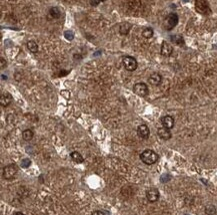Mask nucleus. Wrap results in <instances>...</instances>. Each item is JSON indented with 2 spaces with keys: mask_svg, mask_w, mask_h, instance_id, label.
I'll return each instance as SVG.
<instances>
[{
  "mask_svg": "<svg viewBox=\"0 0 217 215\" xmlns=\"http://www.w3.org/2000/svg\"><path fill=\"white\" fill-rule=\"evenodd\" d=\"M140 160H142L143 163L147 165H154L155 162L158 160V155L152 150H145L143 152H141Z\"/></svg>",
  "mask_w": 217,
  "mask_h": 215,
  "instance_id": "nucleus-1",
  "label": "nucleus"
},
{
  "mask_svg": "<svg viewBox=\"0 0 217 215\" xmlns=\"http://www.w3.org/2000/svg\"><path fill=\"white\" fill-rule=\"evenodd\" d=\"M92 215H105L103 211H100V210H96V211H93Z\"/></svg>",
  "mask_w": 217,
  "mask_h": 215,
  "instance_id": "nucleus-25",
  "label": "nucleus"
},
{
  "mask_svg": "<svg viewBox=\"0 0 217 215\" xmlns=\"http://www.w3.org/2000/svg\"><path fill=\"white\" fill-rule=\"evenodd\" d=\"M49 15L52 18H59L61 16V11H60V9L58 7H52L49 10Z\"/></svg>",
  "mask_w": 217,
  "mask_h": 215,
  "instance_id": "nucleus-17",
  "label": "nucleus"
},
{
  "mask_svg": "<svg viewBox=\"0 0 217 215\" xmlns=\"http://www.w3.org/2000/svg\"><path fill=\"white\" fill-rule=\"evenodd\" d=\"M161 124H162L163 127L171 130L174 127V119L171 116H164L161 117Z\"/></svg>",
  "mask_w": 217,
  "mask_h": 215,
  "instance_id": "nucleus-8",
  "label": "nucleus"
},
{
  "mask_svg": "<svg viewBox=\"0 0 217 215\" xmlns=\"http://www.w3.org/2000/svg\"><path fill=\"white\" fill-rule=\"evenodd\" d=\"M1 62H2V65H1V68L3 69V68H4V59H3V58H1Z\"/></svg>",
  "mask_w": 217,
  "mask_h": 215,
  "instance_id": "nucleus-26",
  "label": "nucleus"
},
{
  "mask_svg": "<svg viewBox=\"0 0 217 215\" xmlns=\"http://www.w3.org/2000/svg\"><path fill=\"white\" fill-rule=\"evenodd\" d=\"M195 9L198 13L202 14V15H209L211 13L209 4L207 1H205V0H196Z\"/></svg>",
  "mask_w": 217,
  "mask_h": 215,
  "instance_id": "nucleus-3",
  "label": "nucleus"
},
{
  "mask_svg": "<svg viewBox=\"0 0 217 215\" xmlns=\"http://www.w3.org/2000/svg\"><path fill=\"white\" fill-rule=\"evenodd\" d=\"M12 102V96L10 95L9 93H3L1 95V99H0V104H1L2 107H7L11 104Z\"/></svg>",
  "mask_w": 217,
  "mask_h": 215,
  "instance_id": "nucleus-13",
  "label": "nucleus"
},
{
  "mask_svg": "<svg viewBox=\"0 0 217 215\" xmlns=\"http://www.w3.org/2000/svg\"><path fill=\"white\" fill-rule=\"evenodd\" d=\"M183 1H185V2H187V1H188V0H183Z\"/></svg>",
  "mask_w": 217,
  "mask_h": 215,
  "instance_id": "nucleus-28",
  "label": "nucleus"
},
{
  "mask_svg": "<svg viewBox=\"0 0 217 215\" xmlns=\"http://www.w3.org/2000/svg\"><path fill=\"white\" fill-rule=\"evenodd\" d=\"M142 36L146 39H149L153 36V29L152 28H145L142 31Z\"/></svg>",
  "mask_w": 217,
  "mask_h": 215,
  "instance_id": "nucleus-20",
  "label": "nucleus"
},
{
  "mask_svg": "<svg viewBox=\"0 0 217 215\" xmlns=\"http://www.w3.org/2000/svg\"><path fill=\"white\" fill-rule=\"evenodd\" d=\"M205 213L208 215H214L216 213V208L213 205H208L205 208Z\"/></svg>",
  "mask_w": 217,
  "mask_h": 215,
  "instance_id": "nucleus-21",
  "label": "nucleus"
},
{
  "mask_svg": "<svg viewBox=\"0 0 217 215\" xmlns=\"http://www.w3.org/2000/svg\"><path fill=\"white\" fill-rule=\"evenodd\" d=\"M122 64L124 66V68L129 71V72H133L137 69V61L135 58L131 57V56H125L122 59Z\"/></svg>",
  "mask_w": 217,
  "mask_h": 215,
  "instance_id": "nucleus-4",
  "label": "nucleus"
},
{
  "mask_svg": "<svg viewBox=\"0 0 217 215\" xmlns=\"http://www.w3.org/2000/svg\"><path fill=\"white\" fill-rule=\"evenodd\" d=\"M178 15L176 13H170L167 17L165 18L164 20V24H163V27L166 31H170L172 30L176 25L178 23Z\"/></svg>",
  "mask_w": 217,
  "mask_h": 215,
  "instance_id": "nucleus-2",
  "label": "nucleus"
},
{
  "mask_svg": "<svg viewBox=\"0 0 217 215\" xmlns=\"http://www.w3.org/2000/svg\"><path fill=\"white\" fill-rule=\"evenodd\" d=\"M171 41L176 44V45H178V46H183L184 45V40L183 38L181 37V36L179 35H173V36H171Z\"/></svg>",
  "mask_w": 217,
  "mask_h": 215,
  "instance_id": "nucleus-18",
  "label": "nucleus"
},
{
  "mask_svg": "<svg viewBox=\"0 0 217 215\" xmlns=\"http://www.w3.org/2000/svg\"><path fill=\"white\" fill-rule=\"evenodd\" d=\"M131 29V25L127 22H123L120 24V27H119V32L121 35H126L128 34L129 30Z\"/></svg>",
  "mask_w": 217,
  "mask_h": 215,
  "instance_id": "nucleus-14",
  "label": "nucleus"
},
{
  "mask_svg": "<svg viewBox=\"0 0 217 215\" xmlns=\"http://www.w3.org/2000/svg\"><path fill=\"white\" fill-rule=\"evenodd\" d=\"M101 1H106V0H101Z\"/></svg>",
  "mask_w": 217,
  "mask_h": 215,
  "instance_id": "nucleus-29",
  "label": "nucleus"
},
{
  "mask_svg": "<svg viewBox=\"0 0 217 215\" xmlns=\"http://www.w3.org/2000/svg\"><path fill=\"white\" fill-rule=\"evenodd\" d=\"M27 48L30 52L32 53H37L38 52V45L35 41H28L27 42Z\"/></svg>",
  "mask_w": 217,
  "mask_h": 215,
  "instance_id": "nucleus-15",
  "label": "nucleus"
},
{
  "mask_svg": "<svg viewBox=\"0 0 217 215\" xmlns=\"http://www.w3.org/2000/svg\"><path fill=\"white\" fill-rule=\"evenodd\" d=\"M100 2H101V0H90V4H91V6H97Z\"/></svg>",
  "mask_w": 217,
  "mask_h": 215,
  "instance_id": "nucleus-24",
  "label": "nucleus"
},
{
  "mask_svg": "<svg viewBox=\"0 0 217 215\" xmlns=\"http://www.w3.org/2000/svg\"><path fill=\"white\" fill-rule=\"evenodd\" d=\"M30 160H28V158H25V160H22V162H21V166L22 167H24V168H26V167H28L29 165H30Z\"/></svg>",
  "mask_w": 217,
  "mask_h": 215,
  "instance_id": "nucleus-23",
  "label": "nucleus"
},
{
  "mask_svg": "<svg viewBox=\"0 0 217 215\" xmlns=\"http://www.w3.org/2000/svg\"><path fill=\"white\" fill-rule=\"evenodd\" d=\"M13 215H24L23 213H21V212H15Z\"/></svg>",
  "mask_w": 217,
  "mask_h": 215,
  "instance_id": "nucleus-27",
  "label": "nucleus"
},
{
  "mask_svg": "<svg viewBox=\"0 0 217 215\" xmlns=\"http://www.w3.org/2000/svg\"><path fill=\"white\" fill-rule=\"evenodd\" d=\"M137 134L138 136L141 137V139H148V136L150 135V131H149V127L146 126V125H140L137 127Z\"/></svg>",
  "mask_w": 217,
  "mask_h": 215,
  "instance_id": "nucleus-9",
  "label": "nucleus"
},
{
  "mask_svg": "<svg viewBox=\"0 0 217 215\" xmlns=\"http://www.w3.org/2000/svg\"><path fill=\"white\" fill-rule=\"evenodd\" d=\"M70 156H71V158H72V160L73 161H75V162H77V163H82L83 162V156L80 155L79 152H77V151H73V152H71V155H70Z\"/></svg>",
  "mask_w": 217,
  "mask_h": 215,
  "instance_id": "nucleus-16",
  "label": "nucleus"
},
{
  "mask_svg": "<svg viewBox=\"0 0 217 215\" xmlns=\"http://www.w3.org/2000/svg\"><path fill=\"white\" fill-rule=\"evenodd\" d=\"M161 81H162V76H161L160 74H158V73L151 74L149 76V78H148L149 84L152 85V86H158V85H160Z\"/></svg>",
  "mask_w": 217,
  "mask_h": 215,
  "instance_id": "nucleus-12",
  "label": "nucleus"
},
{
  "mask_svg": "<svg viewBox=\"0 0 217 215\" xmlns=\"http://www.w3.org/2000/svg\"><path fill=\"white\" fill-rule=\"evenodd\" d=\"M146 198L149 202H156L159 199V191L156 188H150L146 191Z\"/></svg>",
  "mask_w": 217,
  "mask_h": 215,
  "instance_id": "nucleus-7",
  "label": "nucleus"
},
{
  "mask_svg": "<svg viewBox=\"0 0 217 215\" xmlns=\"http://www.w3.org/2000/svg\"><path fill=\"white\" fill-rule=\"evenodd\" d=\"M160 52H161V55L164 56V57H169V56L172 54V52H173V48L169 43L165 42V41H164V42L162 43V45H161Z\"/></svg>",
  "mask_w": 217,
  "mask_h": 215,
  "instance_id": "nucleus-10",
  "label": "nucleus"
},
{
  "mask_svg": "<svg viewBox=\"0 0 217 215\" xmlns=\"http://www.w3.org/2000/svg\"><path fill=\"white\" fill-rule=\"evenodd\" d=\"M157 135L158 136L160 137L161 140H163V141H168L171 139V132H170V130L168 129H166V127H160V129H158L157 131Z\"/></svg>",
  "mask_w": 217,
  "mask_h": 215,
  "instance_id": "nucleus-11",
  "label": "nucleus"
},
{
  "mask_svg": "<svg viewBox=\"0 0 217 215\" xmlns=\"http://www.w3.org/2000/svg\"><path fill=\"white\" fill-rule=\"evenodd\" d=\"M17 166L15 165H9L3 168V176L5 179H11L17 173Z\"/></svg>",
  "mask_w": 217,
  "mask_h": 215,
  "instance_id": "nucleus-6",
  "label": "nucleus"
},
{
  "mask_svg": "<svg viewBox=\"0 0 217 215\" xmlns=\"http://www.w3.org/2000/svg\"><path fill=\"white\" fill-rule=\"evenodd\" d=\"M64 36H65V38H66L67 40L71 41V40H73V38H74V33L69 30V31H66V32L64 33Z\"/></svg>",
  "mask_w": 217,
  "mask_h": 215,
  "instance_id": "nucleus-22",
  "label": "nucleus"
},
{
  "mask_svg": "<svg viewBox=\"0 0 217 215\" xmlns=\"http://www.w3.org/2000/svg\"><path fill=\"white\" fill-rule=\"evenodd\" d=\"M133 92L139 97H146L148 95V87L145 83H137L133 87Z\"/></svg>",
  "mask_w": 217,
  "mask_h": 215,
  "instance_id": "nucleus-5",
  "label": "nucleus"
},
{
  "mask_svg": "<svg viewBox=\"0 0 217 215\" xmlns=\"http://www.w3.org/2000/svg\"><path fill=\"white\" fill-rule=\"evenodd\" d=\"M22 137H23V140L24 141H30V140H32V137H33V131L31 130H25L23 131L22 132Z\"/></svg>",
  "mask_w": 217,
  "mask_h": 215,
  "instance_id": "nucleus-19",
  "label": "nucleus"
}]
</instances>
